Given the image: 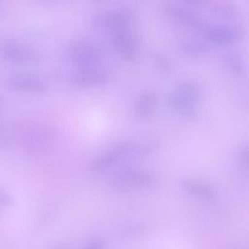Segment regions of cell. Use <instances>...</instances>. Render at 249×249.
<instances>
[{"mask_svg":"<svg viewBox=\"0 0 249 249\" xmlns=\"http://www.w3.org/2000/svg\"><path fill=\"white\" fill-rule=\"evenodd\" d=\"M201 36L207 43L215 45H232L242 38V31L240 27L228 23L206 24Z\"/></svg>","mask_w":249,"mask_h":249,"instance_id":"cell-8","label":"cell"},{"mask_svg":"<svg viewBox=\"0 0 249 249\" xmlns=\"http://www.w3.org/2000/svg\"><path fill=\"white\" fill-rule=\"evenodd\" d=\"M157 94L153 90H146L141 92L135 101V107H134L135 116L142 121L150 119L157 106Z\"/></svg>","mask_w":249,"mask_h":249,"instance_id":"cell-13","label":"cell"},{"mask_svg":"<svg viewBox=\"0 0 249 249\" xmlns=\"http://www.w3.org/2000/svg\"><path fill=\"white\" fill-rule=\"evenodd\" d=\"M196 5V2H168L164 5V11L173 21L201 34L207 22L195 9Z\"/></svg>","mask_w":249,"mask_h":249,"instance_id":"cell-7","label":"cell"},{"mask_svg":"<svg viewBox=\"0 0 249 249\" xmlns=\"http://www.w3.org/2000/svg\"><path fill=\"white\" fill-rule=\"evenodd\" d=\"M135 12L131 7H113L108 11L97 12L92 16V26L96 28H106L111 33L131 29L135 22Z\"/></svg>","mask_w":249,"mask_h":249,"instance_id":"cell-4","label":"cell"},{"mask_svg":"<svg viewBox=\"0 0 249 249\" xmlns=\"http://www.w3.org/2000/svg\"><path fill=\"white\" fill-rule=\"evenodd\" d=\"M12 197L5 190L0 187V207H7L12 204Z\"/></svg>","mask_w":249,"mask_h":249,"instance_id":"cell-18","label":"cell"},{"mask_svg":"<svg viewBox=\"0 0 249 249\" xmlns=\"http://www.w3.org/2000/svg\"><path fill=\"white\" fill-rule=\"evenodd\" d=\"M70 60L78 67L100 66L105 56V50L99 43L89 39H77L70 44L67 49Z\"/></svg>","mask_w":249,"mask_h":249,"instance_id":"cell-5","label":"cell"},{"mask_svg":"<svg viewBox=\"0 0 249 249\" xmlns=\"http://www.w3.org/2000/svg\"><path fill=\"white\" fill-rule=\"evenodd\" d=\"M112 45L122 58L126 61H134L139 55L140 40L134 29L112 33Z\"/></svg>","mask_w":249,"mask_h":249,"instance_id":"cell-9","label":"cell"},{"mask_svg":"<svg viewBox=\"0 0 249 249\" xmlns=\"http://www.w3.org/2000/svg\"><path fill=\"white\" fill-rule=\"evenodd\" d=\"M0 109H1V101H0Z\"/></svg>","mask_w":249,"mask_h":249,"instance_id":"cell-22","label":"cell"},{"mask_svg":"<svg viewBox=\"0 0 249 249\" xmlns=\"http://www.w3.org/2000/svg\"><path fill=\"white\" fill-rule=\"evenodd\" d=\"M240 162H241V164H242V167L245 168V169H247V167H248V150H247V147L243 148L242 152L240 153Z\"/></svg>","mask_w":249,"mask_h":249,"instance_id":"cell-20","label":"cell"},{"mask_svg":"<svg viewBox=\"0 0 249 249\" xmlns=\"http://www.w3.org/2000/svg\"><path fill=\"white\" fill-rule=\"evenodd\" d=\"M156 147H157L156 143L150 140L129 141V142L119 143L97 156L90 163L89 169L92 173L106 172L122 162H128V160L150 155Z\"/></svg>","mask_w":249,"mask_h":249,"instance_id":"cell-1","label":"cell"},{"mask_svg":"<svg viewBox=\"0 0 249 249\" xmlns=\"http://www.w3.org/2000/svg\"><path fill=\"white\" fill-rule=\"evenodd\" d=\"M181 187L185 192L196 197L199 201L207 202V203H215L218 201V194L215 190L203 180L184 179L181 181Z\"/></svg>","mask_w":249,"mask_h":249,"instance_id":"cell-12","label":"cell"},{"mask_svg":"<svg viewBox=\"0 0 249 249\" xmlns=\"http://www.w3.org/2000/svg\"><path fill=\"white\" fill-rule=\"evenodd\" d=\"M84 249H105V245L102 241L95 240L88 243V245L84 247Z\"/></svg>","mask_w":249,"mask_h":249,"instance_id":"cell-19","label":"cell"},{"mask_svg":"<svg viewBox=\"0 0 249 249\" xmlns=\"http://www.w3.org/2000/svg\"><path fill=\"white\" fill-rule=\"evenodd\" d=\"M7 84L12 89L18 91L36 92L41 94L48 90V83L39 75L31 74V73H16L9 77Z\"/></svg>","mask_w":249,"mask_h":249,"instance_id":"cell-11","label":"cell"},{"mask_svg":"<svg viewBox=\"0 0 249 249\" xmlns=\"http://www.w3.org/2000/svg\"><path fill=\"white\" fill-rule=\"evenodd\" d=\"M0 58L14 65L32 66L39 62V56L31 46L12 38H0Z\"/></svg>","mask_w":249,"mask_h":249,"instance_id":"cell-6","label":"cell"},{"mask_svg":"<svg viewBox=\"0 0 249 249\" xmlns=\"http://www.w3.org/2000/svg\"><path fill=\"white\" fill-rule=\"evenodd\" d=\"M202 97V88L195 80L180 82L169 94L168 101L173 111L181 118L192 119L197 116V105Z\"/></svg>","mask_w":249,"mask_h":249,"instance_id":"cell-2","label":"cell"},{"mask_svg":"<svg viewBox=\"0 0 249 249\" xmlns=\"http://www.w3.org/2000/svg\"><path fill=\"white\" fill-rule=\"evenodd\" d=\"M158 182L160 179L155 173L141 168H123L109 178L111 186L124 191L152 189Z\"/></svg>","mask_w":249,"mask_h":249,"instance_id":"cell-3","label":"cell"},{"mask_svg":"<svg viewBox=\"0 0 249 249\" xmlns=\"http://www.w3.org/2000/svg\"><path fill=\"white\" fill-rule=\"evenodd\" d=\"M55 249H68V247H67V246H58V247L55 248Z\"/></svg>","mask_w":249,"mask_h":249,"instance_id":"cell-21","label":"cell"},{"mask_svg":"<svg viewBox=\"0 0 249 249\" xmlns=\"http://www.w3.org/2000/svg\"><path fill=\"white\" fill-rule=\"evenodd\" d=\"M214 12L219 17H223L225 19H231L237 15V7L231 2H218L214 6Z\"/></svg>","mask_w":249,"mask_h":249,"instance_id":"cell-16","label":"cell"},{"mask_svg":"<svg viewBox=\"0 0 249 249\" xmlns=\"http://www.w3.org/2000/svg\"><path fill=\"white\" fill-rule=\"evenodd\" d=\"M109 79V74L101 66L78 67L71 75V82L78 88H96L105 85Z\"/></svg>","mask_w":249,"mask_h":249,"instance_id":"cell-10","label":"cell"},{"mask_svg":"<svg viewBox=\"0 0 249 249\" xmlns=\"http://www.w3.org/2000/svg\"><path fill=\"white\" fill-rule=\"evenodd\" d=\"M181 45L185 53L191 56H202L208 53L211 49L208 43L201 38H186Z\"/></svg>","mask_w":249,"mask_h":249,"instance_id":"cell-14","label":"cell"},{"mask_svg":"<svg viewBox=\"0 0 249 249\" xmlns=\"http://www.w3.org/2000/svg\"><path fill=\"white\" fill-rule=\"evenodd\" d=\"M224 61H225L226 66L236 73L237 75H243L246 73V63L242 56L235 51H229L224 55Z\"/></svg>","mask_w":249,"mask_h":249,"instance_id":"cell-15","label":"cell"},{"mask_svg":"<svg viewBox=\"0 0 249 249\" xmlns=\"http://www.w3.org/2000/svg\"><path fill=\"white\" fill-rule=\"evenodd\" d=\"M155 62H156V65H157V67L160 68L162 72H164V73L170 72V63L164 55H162V53H156Z\"/></svg>","mask_w":249,"mask_h":249,"instance_id":"cell-17","label":"cell"}]
</instances>
